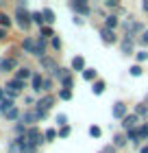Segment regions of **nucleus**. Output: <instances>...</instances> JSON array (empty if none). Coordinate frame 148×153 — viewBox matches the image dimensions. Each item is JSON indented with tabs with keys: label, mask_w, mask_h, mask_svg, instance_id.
<instances>
[{
	"label": "nucleus",
	"mask_w": 148,
	"mask_h": 153,
	"mask_svg": "<svg viewBox=\"0 0 148 153\" xmlns=\"http://www.w3.org/2000/svg\"><path fill=\"white\" fill-rule=\"evenodd\" d=\"M144 11H148V0H146V2H144Z\"/></svg>",
	"instance_id": "nucleus-46"
},
{
	"label": "nucleus",
	"mask_w": 148,
	"mask_h": 153,
	"mask_svg": "<svg viewBox=\"0 0 148 153\" xmlns=\"http://www.w3.org/2000/svg\"><path fill=\"white\" fill-rule=\"evenodd\" d=\"M41 83H44V81H41V76L39 74H33V90H35V92H39V90H41Z\"/></svg>",
	"instance_id": "nucleus-18"
},
{
	"label": "nucleus",
	"mask_w": 148,
	"mask_h": 153,
	"mask_svg": "<svg viewBox=\"0 0 148 153\" xmlns=\"http://www.w3.org/2000/svg\"><path fill=\"white\" fill-rule=\"evenodd\" d=\"M44 138H46V140H52V138H57V131H54V129H48L46 134H44Z\"/></svg>",
	"instance_id": "nucleus-32"
},
{
	"label": "nucleus",
	"mask_w": 148,
	"mask_h": 153,
	"mask_svg": "<svg viewBox=\"0 0 148 153\" xmlns=\"http://www.w3.org/2000/svg\"><path fill=\"white\" fill-rule=\"evenodd\" d=\"M52 103H54L52 96H44V99L37 103V109H39V112H46V109H50V107H52Z\"/></svg>",
	"instance_id": "nucleus-5"
},
{
	"label": "nucleus",
	"mask_w": 148,
	"mask_h": 153,
	"mask_svg": "<svg viewBox=\"0 0 148 153\" xmlns=\"http://www.w3.org/2000/svg\"><path fill=\"white\" fill-rule=\"evenodd\" d=\"M35 44H37V39H33V37H26L24 42H22V48L26 53H35Z\"/></svg>",
	"instance_id": "nucleus-13"
},
{
	"label": "nucleus",
	"mask_w": 148,
	"mask_h": 153,
	"mask_svg": "<svg viewBox=\"0 0 148 153\" xmlns=\"http://www.w3.org/2000/svg\"><path fill=\"white\" fill-rule=\"evenodd\" d=\"M39 118H41V116L37 114V109H35V112H26V114H22V123H29V125H31V123H37Z\"/></svg>",
	"instance_id": "nucleus-8"
},
{
	"label": "nucleus",
	"mask_w": 148,
	"mask_h": 153,
	"mask_svg": "<svg viewBox=\"0 0 148 153\" xmlns=\"http://www.w3.org/2000/svg\"><path fill=\"white\" fill-rule=\"evenodd\" d=\"M105 92V81H96L94 83V94H102Z\"/></svg>",
	"instance_id": "nucleus-22"
},
{
	"label": "nucleus",
	"mask_w": 148,
	"mask_h": 153,
	"mask_svg": "<svg viewBox=\"0 0 148 153\" xmlns=\"http://www.w3.org/2000/svg\"><path fill=\"white\" fill-rule=\"evenodd\" d=\"M22 88H24V81H18V79L9 81V83H7V94H9V99H13Z\"/></svg>",
	"instance_id": "nucleus-3"
},
{
	"label": "nucleus",
	"mask_w": 148,
	"mask_h": 153,
	"mask_svg": "<svg viewBox=\"0 0 148 153\" xmlns=\"http://www.w3.org/2000/svg\"><path fill=\"white\" fill-rule=\"evenodd\" d=\"M44 51H46V39H44V37H39V39H37V44H35V53H33V55H37V57L44 59Z\"/></svg>",
	"instance_id": "nucleus-7"
},
{
	"label": "nucleus",
	"mask_w": 148,
	"mask_h": 153,
	"mask_svg": "<svg viewBox=\"0 0 148 153\" xmlns=\"http://www.w3.org/2000/svg\"><path fill=\"white\" fill-rule=\"evenodd\" d=\"M26 140H29L31 144H35V147H37V144L41 142V134H39L37 129H31L29 134H26Z\"/></svg>",
	"instance_id": "nucleus-6"
},
{
	"label": "nucleus",
	"mask_w": 148,
	"mask_h": 153,
	"mask_svg": "<svg viewBox=\"0 0 148 153\" xmlns=\"http://www.w3.org/2000/svg\"><path fill=\"white\" fill-rule=\"evenodd\" d=\"M33 151H35V144H31V142H29V144H26V147L22 149V153H33Z\"/></svg>",
	"instance_id": "nucleus-37"
},
{
	"label": "nucleus",
	"mask_w": 148,
	"mask_h": 153,
	"mask_svg": "<svg viewBox=\"0 0 148 153\" xmlns=\"http://www.w3.org/2000/svg\"><path fill=\"white\" fill-rule=\"evenodd\" d=\"M122 26H124V33H126L124 37H131V39H133V35H137V33L144 31V26L139 24V22H133V20H126Z\"/></svg>",
	"instance_id": "nucleus-1"
},
{
	"label": "nucleus",
	"mask_w": 148,
	"mask_h": 153,
	"mask_svg": "<svg viewBox=\"0 0 148 153\" xmlns=\"http://www.w3.org/2000/svg\"><path fill=\"white\" fill-rule=\"evenodd\" d=\"M83 66H85V59L83 57H74L72 59V68L74 70H83Z\"/></svg>",
	"instance_id": "nucleus-16"
},
{
	"label": "nucleus",
	"mask_w": 148,
	"mask_h": 153,
	"mask_svg": "<svg viewBox=\"0 0 148 153\" xmlns=\"http://www.w3.org/2000/svg\"><path fill=\"white\" fill-rule=\"evenodd\" d=\"M129 138H131V140H135V138H137V129H131L129 131Z\"/></svg>",
	"instance_id": "nucleus-42"
},
{
	"label": "nucleus",
	"mask_w": 148,
	"mask_h": 153,
	"mask_svg": "<svg viewBox=\"0 0 148 153\" xmlns=\"http://www.w3.org/2000/svg\"><path fill=\"white\" fill-rule=\"evenodd\" d=\"M83 79L85 81H94L96 79V70H83Z\"/></svg>",
	"instance_id": "nucleus-23"
},
{
	"label": "nucleus",
	"mask_w": 148,
	"mask_h": 153,
	"mask_svg": "<svg viewBox=\"0 0 148 153\" xmlns=\"http://www.w3.org/2000/svg\"><path fill=\"white\" fill-rule=\"evenodd\" d=\"M44 20H46V22H54V11L52 9H44Z\"/></svg>",
	"instance_id": "nucleus-20"
},
{
	"label": "nucleus",
	"mask_w": 148,
	"mask_h": 153,
	"mask_svg": "<svg viewBox=\"0 0 148 153\" xmlns=\"http://www.w3.org/2000/svg\"><path fill=\"white\" fill-rule=\"evenodd\" d=\"M24 2H20L18 4V13H15V18H18V24L22 26V29H29V24H31V16L24 11Z\"/></svg>",
	"instance_id": "nucleus-2"
},
{
	"label": "nucleus",
	"mask_w": 148,
	"mask_h": 153,
	"mask_svg": "<svg viewBox=\"0 0 148 153\" xmlns=\"http://www.w3.org/2000/svg\"><path fill=\"white\" fill-rule=\"evenodd\" d=\"M2 96H4V92H2V90H0V101H2Z\"/></svg>",
	"instance_id": "nucleus-47"
},
{
	"label": "nucleus",
	"mask_w": 148,
	"mask_h": 153,
	"mask_svg": "<svg viewBox=\"0 0 148 153\" xmlns=\"http://www.w3.org/2000/svg\"><path fill=\"white\" fill-rule=\"evenodd\" d=\"M0 70H2V61H0Z\"/></svg>",
	"instance_id": "nucleus-49"
},
{
	"label": "nucleus",
	"mask_w": 148,
	"mask_h": 153,
	"mask_svg": "<svg viewBox=\"0 0 148 153\" xmlns=\"http://www.w3.org/2000/svg\"><path fill=\"white\" fill-rule=\"evenodd\" d=\"M52 35H54V31L50 29V26H41V37H44V39L46 37H52Z\"/></svg>",
	"instance_id": "nucleus-24"
},
{
	"label": "nucleus",
	"mask_w": 148,
	"mask_h": 153,
	"mask_svg": "<svg viewBox=\"0 0 148 153\" xmlns=\"http://www.w3.org/2000/svg\"><path fill=\"white\" fill-rule=\"evenodd\" d=\"M124 142H126L124 136H116V147H124Z\"/></svg>",
	"instance_id": "nucleus-35"
},
{
	"label": "nucleus",
	"mask_w": 148,
	"mask_h": 153,
	"mask_svg": "<svg viewBox=\"0 0 148 153\" xmlns=\"http://www.w3.org/2000/svg\"><path fill=\"white\" fill-rule=\"evenodd\" d=\"M9 109H13V99H2L0 101V112L7 114Z\"/></svg>",
	"instance_id": "nucleus-14"
},
{
	"label": "nucleus",
	"mask_w": 148,
	"mask_h": 153,
	"mask_svg": "<svg viewBox=\"0 0 148 153\" xmlns=\"http://www.w3.org/2000/svg\"><path fill=\"white\" fill-rule=\"evenodd\" d=\"M0 24H2V26H9V24H11V18L4 16V13H0Z\"/></svg>",
	"instance_id": "nucleus-28"
},
{
	"label": "nucleus",
	"mask_w": 148,
	"mask_h": 153,
	"mask_svg": "<svg viewBox=\"0 0 148 153\" xmlns=\"http://www.w3.org/2000/svg\"><path fill=\"white\" fill-rule=\"evenodd\" d=\"M100 37L107 42V44H113V42H116V33L109 31V29H100Z\"/></svg>",
	"instance_id": "nucleus-9"
},
{
	"label": "nucleus",
	"mask_w": 148,
	"mask_h": 153,
	"mask_svg": "<svg viewBox=\"0 0 148 153\" xmlns=\"http://www.w3.org/2000/svg\"><path fill=\"white\" fill-rule=\"evenodd\" d=\"M70 7H72L76 13H81V16H87V13H89L87 2H81V0H74V2H70Z\"/></svg>",
	"instance_id": "nucleus-4"
},
{
	"label": "nucleus",
	"mask_w": 148,
	"mask_h": 153,
	"mask_svg": "<svg viewBox=\"0 0 148 153\" xmlns=\"http://www.w3.org/2000/svg\"><path fill=\"white\" fill-rule=\"evenodd\" d=\"M41 66H44V68H54V70H57V64H54L52 59H48V57L41 59Z\"/></svg>",
	"instance_id": "nucleus-25"
},
{
	"label": "nucleus",
	"mask_w": 148,
	"mask_h": 153,
	"mask_svg": "<svg viewBox=\"0 0 148 153\" xmlns=\"http://www.w3.org/2000/svg\"><path fill=\"white\" fill-rule=\"evenodd\" d=\"M4 116H7V118H9V120H15V118L20 116V112H18V109H15V107H13V109H9V112H7Z\"/></svg>",
	"instance_id": "nucleus-26"
},
{
	"label": "nucleus",
	"mask_w": 148,
	"mask_h": 153,
	"mask_svg": "<svg viewBox=\"0 0 148 153\" xmlns=\"http://www.w3.org/2000/svg\"><path fill=\"white\" fill-rule=\"evenodd\" d=\"M120 51H122L124 55H131V51H133V39L131 37H124L122 44H120Z\"/></svg>",
	"instance_id": "nucleus-10"
},
{
	"label": "nucleus",
	"mask_w": 148,
	"mask_h": 153,
	"mask_svg": "<svg viewBox=\"0 0 148 153\" xmlns=\"http://www.w3.org/2000/svg\"><path fill=\"white\" fill-rule=\"evenodd\" d=\"M59 136H61V138H68V136H70V127H61Z\"/></svg>",
	"instance_id": "nucleus-36"
},
{
	"label": "nucleus",
	"mask_w": 148,
	"mask_h": 153,
	"mask_svg": "<svg viewBox=\"0 0 148 153\" xmlns=\"http://www.w3.org/2000/svg\"><path fill=\"white\" fill-rule=\"evenodd\" d=\"M59 96H61L63 101H70V99H72V90H61Z\"/></svg>",
	"instance_id": "nucleus-27"
},
{
	"label": "nucleus",
	"mask_w": 148,
	"mask_h": 153,
	"mask_svg": "<svg viewBox=\"0 0 148 153\" xmlns=\"http://www.w3.org/2000/svg\"><path fill=\"white\" fill-rule=\"evenodd\" d=\"M107 7H111V9H113V7H118V2H116V0H107Z\"/></svg>",
	"instance_id": "nucleus-43"
},
{
	"label": "nucleus",
	"mask_w": 148,
	"mask_h": 153,
	"mask_svg": "<svg viewBox=\"0 0 148 153\" xmlns=\"http://www.w3.org/2000/svg\"><path fill=\"white\" fill-rule=\"evenodd\" d=\"M89 136L91 138H100V127H96V125H94V127L89 129Z\"/></svg>",
	"instance_id": "nucleus-29"
},
{
	"label": "nucleus",
	"mask_w": 148,
	"mask_h": 153,
	"mask_svg": "<svg viewBox=\"0 0 148 153\" xmlns=\"http://www.w3.org/2000/svg\"><path fill=\"white\" fill-rule=\"evenodd\" d=\"M102 153H113V147H107V149H105Z\"/></svg>",
	"instance_id": "nucleus-45"
},
{
	"label": "nucleus",
	"mask_w": 148,
	"mask_h": 153,
	"mask_svg": "<svg viewBox=\"0 0 148 153\" xmlns=\"http://www.w3.org/2000/svg\"><path fill=\"white\" fill-rule=\"evenodd\" d=\"M66 120H68L66 114H59V116H57V123H59V125H63V127H66Z\"/></svg>",
	"instance_id": "nucleus-38"
},
{
	"label": "nucleus",
	"mask_w": 148,
	"mask_h": 153,
	"mask_svg": "<svg viewBox=\"0 0 148 153\" xmlns=\"http://www.w3.org/2000/svg\"><path fill=\"white\" fill-rule=\"evenodd\" d=\"M139 39H142V44H146V46H148V31H146V33H142V37H139Z\"/></svg>",
	"instance_id": "nucleus-41"
},
{
	"label": "nucleus",
	"mask_w": 148,
	"mask_h": 153,
	"mask_svg": "<svg viewBox=\"0 0 148 153\" xmlns=\"http://www.w3.org/2000/svg\"><path fill=\"white\" fill-rule=\"evenodd\" d=\"M133 76H139V74H142V68H139V66H131V70H129Z\"/></svg>",
	"instance_id": "nucleus-33"
},
{
	"label": "nucleus",
	"mask_w": 148,
	"mask_h": 153,
	"mask_svg": "<svg viewBox=\"0 0 148 153\" xmlns=\"http://www.w3.org/2000/svg\"><path fill=\"white\" fill-rule=\"evenodd\" d=\"M29 76H31L29 68H20V70H18V81H24V79H29Z\"/></svg>",
	"instance_id": "nucleus-17"
},
{
	"label": "nucleus",
	"mask_w": 148,
	"mask_h": 153,
	"mask_svg": "<svg viewBox=\"0 0 148 153\" xmlns=\"http://www.w3.org/2000/svg\"><path fill=\"white\" fill-rule=\"evenodd\" d=\"M135 123H137V114H131V116H126L124 120H122V125H124V127L129 129V131H131V129H135Z\"/></svg>",
	"instance_id": "nucleus-11"
},
{
	"label": "nucleus",
	"mask_w": 148,
	"mask_h": 153,
	"mask_svg": "<svg viewBox=\"0 0 148 153\" xmlns=\"http://www.w3.org/2000/svg\"><path fill=\"white\" fill-rule=\"evenodd\" d=\"M11 68H15V59H4L2 61V70L7 72V70H11Z\"/></svg>",
	"instance_id": "nucleus-21"
},
{
	"label": "nucleus",
	"mask_w": 148,
	"mask_h": 153,
	"mask_svg": "<svg viewBox=\"0 0 148 153\" xmlns=\"http://www.w3.org/2000/svg\"><path fill=\"white\" fill-rule=\"evenodd\" d=\"M118 22H120V20H118L116 16H107V29H109V31H111V29H116Z\"/></svg>",
	"instance_id": "nucleus-19"
},
{
	"label": "nucleus",
	"mask_w": 148,
	"mask_h": 153,
	"mask_svg": "<svg viewBox=\"0 0 148 153\" xmlns=\"http://www.w3.org/2000/svg\"><path fill=\"white\" fill-rule=\"evenodd\" d=\"M137 138H148V125L142 129H137Z\"/></svg>",
	"instance_id": "nucleus-31"
},
{
	"label": "nucleus",
	"mask_w": 148,
	"mask_h": 153,
	"mask_svg": "<svg viewBox=\"0 0 148 153\" xmlns=\"http://www.w3.org/2000/svg\"><path fill=\"white\" fill-rule=\"evenodd\" d=\"M142 153H148V147H144V149H142Z\"/></svg>",
	"instance_id": "nucleus-48"
},
{
	"label": "nucleus",
	"mask_w": 148,
	"mask_h": 153,
	"mask_svg": "<svg viewBox=\"0 0 148 153\" xmlns=\"http://www.w3.org/2000/svg\"><path fill=\"white\" fill-rule=\"evenodd\" d=\"M113 116H116V118H126V107H124V103H116V105H113Z\"/></svg>",
	"instance_id": "nucleus-12"
},
{
	"label": "nucleus",
	"mask_w": 148,
	"mask_h": 153,
	"mask_svg": "<svg viewBox=\"0 0 148 153\" xmlns=\"http://www.w3.org/2000/svg\"><path fill=\"white\" fill-rule=\"evenodd\" d=\"M137 59H139V61H146V59H148V53H144V51L137 53Z\"/></svg>",
	"instance_id": "nucleus-39"
},
{
	"label": "nucleus",
	"mask_w": 148,
	"mask_h": 153,
	"mask_svg": "<svg viewBox=\"0 0 148 153\" xmlns=\"http://www.w3.org/2000/svg\"><path fill=\"white\" fill-rule=\"evenodd\" d=\"M50 88H52V81H50V79H44V83H41V90H46V92H48Z\"/></svg>",
	"instance_id": "nucleus-34"
},
{
	"label": "nucleus",
	"mask_w": 148,
	"mask_h": 153,
	"mask_svg": "<svg viewBox=\"0 0 148 153\" xmlns=\"http://www.w3.org/2000/svg\"><path fill=\"white\" fill-rule=\"evenodd\" d=\"M135 114H137V116H146V114H148V107H146V105H139V107L135 109Z\"/></svg>",
	"instance_id": "nucleus-30"
},
{
	"label": "nucleus",
	"mask_w": 148,
	"mask_h": 153,
	"mask_svg": "<svg viewBox=\"0 0 148 153\" xmlns=\"http://www.w3.org/2000/svg\"><path fill=\"white\" fill-rule=\"evenodd\" d=\"M31 20H33L35 24H39V26H41V24L46 22V20H44V13H39V11H35V13H31Z\"/></svg>",
	"instance_id": "nucleus-15"
},
{
	"label": "nucleus",
	"mask_w": 148,
	"mask_h": 153,
	"mask_svg": "<svg viewBox=\"0 0 148 153\" xmlns=\"http://www.w3.org/2000/svg\"><path fill=\"white\" fill-rule=\"evenodd\" d=\"M52 46L54 48H61V39L59 37H52Z\"/></svg>",
	"instance_id": "nucleus-40"
},
{
	"label": "nucleus",
	"mask_w": 148,
	"mask_h": 153,
	"mask_svg": "<svg viewBox=\"0 0 148 153\" xmlns=\"http://www.w3.org/2000/svg\"><path fill=\"white\" fill-rule=\"evenodd\" d=\"M2 37H7V31H4V29H0V39H2Z\"/></svg>",
	"instance_id": "nucleus-44"
}]
</instances>
